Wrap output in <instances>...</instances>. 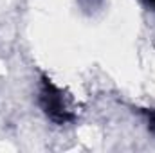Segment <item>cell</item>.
Returning <instances> with one entry per match:
<instances>
[{
    "instance_id": "6da1fadb",
    "label": "cell",
    "mask_w": 155,
    "mask_h": 153,
    "mask_svg": "<svg viewBox=\"0 0 155 153\" xmlns=\"http://www.w3.org/2000/svg\"><path fill=\"white\" fill-rule=\"evenodd\" d=\"M41 105L45 108V112L51 115L52 119L63 122L67 119H71V110L69 105L63 97V94L49 81L43 83V92H41Z\"/></svg>"
},
{
    "instance_id": "7a4b0ae2",
    "label": "cell",
    "mask_w": 155,
    "mask_h": 153,
    "mask_svg": "<svg viewBox=\"0 0 155 153\" xmlns=\"http://www.w3.org/2000/svg\"><path fill=\"white\" fill-rule=\"evenodd\" d=\"M150 2H155V0H150Z\"/></svg>"
}]
</instances>
